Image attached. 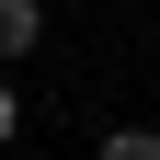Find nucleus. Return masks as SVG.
Returning <instances> with one entry per match:
<instances>
[{
  "label": "nucleus",
  "mask_w": 160,
  "mask_h": 160,
  "mask_svg": "<svg viewBox=\"0 0 160 160\" xmlns=\"http://www.w3.org/2000/svg\"><path fill=\"white\" fill-rule=\"evenodd\" d=\"M46 46V0H0V69Z\"/></svg>",
  "instance_id": "nucleus-1"
},
{
  "label": "nucleus",
  "mask_w": 160,
  "mask_h": 160,
  "mask_svg": "<svg viewBox=\"0 0 160 160\" xmlns=\"http://www.w3.org/2000/svg\"><path fill=\"white\" fill-rule=\"evenodd\" d=\"M103 160H160V137H149V126H114V137H103Z\"/></svg>",
  "instance_id": "nucleus-2"
},
{
  "label": "nucleus",
  "mask_w": 160,
  "mask_h": 160,
  "mask_svg": "<svg viewBox=\"0 0 160 160\" xmlns=\"http://www.w3.org/2000/svg\"><path fill=\"white\" fill-rule=\"evenodd\" d=\"M12 137H23V92L0 80V149H12Z\"/></svg>",
  "instance_id": "nucleus-3"
}]
</instances>
